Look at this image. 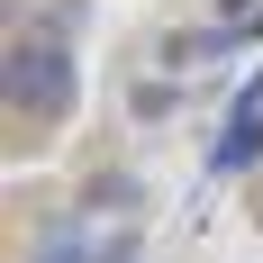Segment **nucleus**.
<instances>
[{
    "mask_svg": "<svg viewBox=\"0 0 263 263\" xmlns=\"http://www.w3.org/2000/svg\"><path fill=\"white\" fill-rule=\"evenodd\" d=\"M254 163H263V73L236 91V109H227V127H218V145H209L218 182H236V173H254Z\"/></svg>",
    "mask_w": 263,
    "mask_h": 263,
    "instance_id": "f03ea898",
    "label": "nucleus"
},
{
    "mask_svg": "<svg viewBox=\"0 0 263 263\" xmlns=\"http://www.w3.org/2000/svg\"><path fill=\"white\" fill-rule=\"evenodd\" d=\"M91 200H100V209H136V182H127V173H109V182H91Z\"/></svg>",
    "mask_w": 263,
    "mask_h": 263,
    "instance_id": "39448f33",
    "label": "nucleus"
},
{
    "mask_svg": "<svg viewBox=\"0 0 263 263\" xmlns=\"http://www.w3.org/2000/svg\"><path fill=\"white\" fill-rule=\"evenodd\" d=\"M0 82H9V109H27V118H64V109H73V91H82L64 18L18 27V36H9V64H0Z\"/></svg>",
    "mask_w": 263,
    "mask_h": 263,
    "instance_id": "f257e3e1",
    "label": "nucleus"
},
{
    "mask_svg": "<svg viewBox=\"0 0 263 263\" xmlns=\"http://www.w3.org/2000/svg\"><path fill=\"white\" fill-rule=\"evenodd\" d=\"M36 263H100V245L73 236V227H54V236H36Z\"/></svg>",
    "mask_w": 263,
    "mask_h": 263,
    "instance_id": "7ed1b4c3",
    "label": "nucleus"
},
{
    "mask_svg": "<svg viewBox=\"0 0 263 263\" xmlns=\"http://www.w3.org/2000/svg\"><path fill=\"white\" fill-rule=\"evenodd\" d=\"M254 218H263V200H254Z\"/></svg>",
    "mask_w": 263,
    "mask_h": 263,
    "instance_id": "423d86ee",
    "label": "nucleus"
},
{
    "mask_svg": "<svg viewBox=\"0 0 263 263\" xmlns=\"http://www.w3.org/2000/svg\"><path fill=\"white\" fill-rule=\"evenodd\" d=\"M127 109H136V118H173V109H182V91H173V82H145Z\"/></svg>",
    "mask_w": 263,
    "mask_h": 263,
    "instance_id": "20e7f679",
    "label": "nucleus"
}]
</instances>
